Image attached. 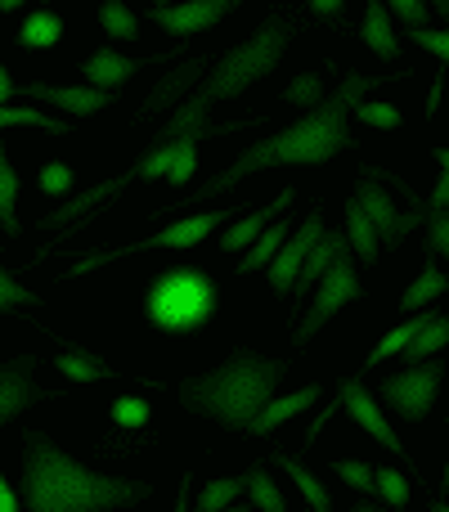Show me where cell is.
Returning a JSON list of instances; mask_svg holds the SVG:
<instances>
[{"label":"cell","instance_id":"f6af8a7d","mask_svg":"<svg viewBox=\"0 0 449 512\" xmlns=\"http://www.w3.org/2000/svg\"><path fill=\"white\" fill-rule=\"evenodd\" d=\"M310 9H315L319 18H337V14H342V9H346V5H342V0H315V5H310Z\"/></svg>","mask_w":449,"mask_h":512},{"label":"cell","instance_id":"8fae6325","mask_svg":"<svg viewBox=\"0 0 449 512\" xmlns=\"http://www.w3.org/2000/svg\"><path fill=\"white\" fill-rule=\"evenodd\" d=\"M32 369H36V355H18V360H9L5 369H0V427H5L9 418H18L23 409L50 400V391L32 382Z\"/></svg>","mask_w":449,"mask_h":512},{"label":"cell","instance_id":"277c9868","mask_svg":"<svg viewBox=\"0 0 449 512\" xmlns=\"http://www.w3.org/2000/svg\"><path fill=\"white\" fill-rule=\"evenodd\" d=\"M283 373H288L283 360H270V355H256L247 346H238L221 369L180 382V400H185L189 414L216 418L229 432H243L265 409V400H274V387H279Z\"/></svg>","mask_w":449,"mask_h":512},{"label":"cell","instance_id":"cb8c5ba5","mask_svg":"<svg viewBox=\"0 0 449 512\" xmlns=\"http://www.w3.org/2000/svg\"><path fill=\"white\" fill-rule=\"evenodd\" d=\"M436 315H441V310H423V315H414V319H409V324L391 328V333L382 337V342H378V346H373V351H369V369H378V364L387 360V355H400V351H405V346L414 342V333H423V328L432 324Z\"/></svg>","mask_w":449,"mask_h":512},{"label":"cell","instance_id":"9c48e42d","mask_svg":"<svg viewBox=\"0 0 449 512\" xmlns=\"http://www.w3.org/2000/svg\"><path fill=\"white\" fill-rule=\"evenodd\" d=\"M351 203L360 207L364 221L373 225V234H378V248H382V243H387V248H396L405 234H414L418 225L427 221L423 207H414V212H396V203L387 198V189H378L373 180H360V189H355Z\"/></svg>","mask_w":449,"mask_h":512},{"label":"cell","instance_id":"6da1fadb","mask_svg":"<svg viewBox=\"0 0 449 512\" xmlns=\"http://www.w3.org/2000/svg\"><path fill=\"white\" fill-rule=\"evenodd\" d=\"M387 81L391 77H360V72H346L342 86H337L333 95L319 99L306 117H297L292 126L274 131L270 140L243 149L225 171L207 176L203 189L185 194L180 203H171V207H158L153 216H171V212H185V207H203L207 198L229 194V189H238V180L256 176V171H270V167H315V162H333L337 153H360V144H355V135H351V108L360 104V99H369L378 86H387Z\"/></svg>","mask_w":449,"mask_h":512},{"label":"cell","instance_id":"b9f144b4","mask_svg":"<svg viewBox=\"0 0 449 512\" xmlns=\"http://www.w3.org/2000/svg\"><path fill=\"white\" fill-rule=\"evenodd\" d=\"M387 18H400V23L414 32V27L427 23V5H423V0H391V5H387Z\"/></svg>","mask_w":449,"mask_h":512},{"label":"cell","instance_id":"7bdbcfd3","mask_svg":"<svg viewBox=\"0 0 449 512\" xmlns=\"http://www.w3.org/2000/svg\"><path fill=\"white\" fill-rule=\"evenodd\" d=\"M409 41L423 45V50L436 54V59H449V36H445V32H427V27H414V32H409Z\"/></svg>","mask_w":449,"mask_h":512},{"label":"cell","instance_id":"3957f363","mask_svg":"<svg viewBox=\"0 0 449 512\" xmlns=\"http://www.w3.org/2000/svg\"><path fill=\"white\" fill-rule=\"evenodd\" d=\"M288 41H292V23H288V18H279V14L265 18V23L256 27L252 41L234 45V50H229L212 72H207V81H198L194 95H189L185 104L171 108V122L153 135V144L180 140V135H189V131H207V126H212V122H207V108L221 104V99L243 95L252 81H261L270 68H279Z\"/></svg>","mask_w":449,"mask_h":512},{"label":"cell","instance_id":"e0dca14e","mask_svg":"<svg viewBox=\"0 0 449 512\" xmlns=\"http://www.w3.org/2000/svg\"><path fill=\"white\" fill-rule=\"evenodd\" d=\"M140 68H144V59H126V54H117V50H99V54H90V59L81 63V72H86L90 86L108 90V95H113L122 81H131Z\"/></svg>","mask_w":449,"mask_h":512},{"label":"cell","instance_id":"7402d4cb","mask_svg":"<svg viewBox=\"0 0 449 512\" xmlns=\"http://www.w3.org/2000/svg\"><path fill=\"white\" fill-rule=\"evenodd\" d=\"M292 225H297V221H283V216H279V225H265V230H261V239H256L252 248L243 252V261H238V270H243V274H247V270H265V265L274 261V252L283 248V239H288V234H292Z\"/></svg>","mask_w":449,"mask_h":512},{"label":"cell","instance_id":"7a4b0ae2","mask_svg":"<svg viewBox=\"0 0 449 512\" xmlns=\"http://www.w3.org/2000/svg\"><path fill=\"white\" fill-rule=\"evenodd\" d=\"M23 499L27 512H108L140 504L153 495L144 481H122L104 477V472L81 468L77 459L59 450L45 432L23 436Z\"/></svg>","mask_w":449,"mask_h":512},{"label":"cell","instance_id":"74e56055","mask_svg":"<svg viewBox=\"0 0 449 512\" xmlns=\"http://www.w3.org/2000/svg\"><path fill=\"white\" fill-rule=\"evenodd\" d=\"M283 99H288V104H297V108H306V113H310V108H315L319 99H324V81H319L315 72H306V77L292 81L288 95H283Z\"/></svg>","mask_w":449,"mask_h":512},{"label":"cell","instance_id":"8992f818","mask_svg":"<svg viewBox=\"0 0 449 512\" xmlns=\"http://www.w3.org/2000/svg\"><path fill=\"white\" fill-rule=\"evenodd\" d=\"M229 216H234V207H216V212H198V216H185V221L167 225V230L149 234V239H135V243H126V248L90 252L86 261H77V265H72L68 274H72V279H81V274L99 270V265H113V261H122V256H135V252H158V248H194V243H203L207 234L216 230V225H225Z\"/></svg>","mask_w":449,"mask_h":512},{"label":"cell","instance_id":"f35d334b","mask_svg":"<svg viewBox=\"0 0 449 512\" xmlns=\"http://www.w3.org/2000/svg\"><path fill=\"white\" fill-rule=\"evenodd\" d=\"M113 423L117 427H144V423H149V405H144V400H135V396L113 400Z\"/></svg>","mask_w":449,"mask_h":512},{"label":"cell","instance_id":"d6a6232c","mask_svg":"<svg viewBox=\"0 0 449 512\" xmlns=\"http://www.w3.org/2000/svg\"><path fill=\"white\" fill-rule=\"evenodd\" d=\"M99 23H104V32L113 36V41H135V36H140V23H135V14L122 0H104V5H99Z\"/></svg>","mask_w":449,"mask_h":512},{"label":"cell","instance_id":"4dcf8cb0","mask_svg":"<svg viewBox=\"0 0 449 512\" xmlns=\"http://www.w3.org/2000/svg\"><path fill=\"white\" fill-rule=\"evenodd\" d=\"M445 288H449V279H445L441 270H436V265H427V270L418 274L414 283H409V292H405V297H400V306H405L409 315H418V310H423L432 297H441Z\"/></svg>","mask_w":449,"mask_h":512},{"label":"cell","instance_id":"7c38bea8","mask_svg":"<svg viewBox=\"0 0 449 512\" xmlns=\"http://www.w3.org/2000/svg\"><path fill=\"white\" fill-rule=\"evenodd\" d=\"M342 405H346V414L355 418V423L364 427V432L373 436V441L382 445V450H391V454H400V459L409 463V454H405V441H400L396 432H391V423H387V414H382V405L364 391V382H346L342 387Z\"/></svg>","mask_w":449,"mask_h":512},{"label":"cell","instance_id":"c3c4849f","mask_svg":"<svg viewBox=\"0 0 449 512\" xmlns=\"http://www.w3.org/2000/svg\"><path fill=\"white\" fill-rule=\"evenodd\" d=\"M351 512H387V508H373V504H355Z\"/></svg>","mask_w":449,"mask_h":512},{"label":"cell","instance_id":"5b68a950","mask_svg":"<svg viewBox=\"0 0 449 512\" xmlns=\"http://www.w3.org/2000/svg\"><path fill=\"white\" fill-rule=\"evenodd\" d=\"M144 315L162 333H198L216 315V279L198 265H171L144 292Z\"/></svg>","mask_w":449,"mask_h":512},{"label":"cell","instance_id":"ee69618b","mask_svg":"<svg viewBox=\"0 0 449 512\" xmlns=\"http://www.w3.org/2000/svg\"><path fill=\"white\" fill-rule=\"evenodd\" d=\"M0 512H23V508H18V495H14V490H9L5 472H0Z\"/></svg>","mask_w":449,"mask_h":512},{"label":"cell","instance_id":"bcb514c9","mask_svg":"<svg viewBox=\"0 0 449 512\" xmlns=\"http://www.w3.org/2000/svg\"><path fill=\"white\" fill-rule=\"evenodd\" d=\"M189 495H194V477H180V499H176V512H189Z\"/></svg>","mask_w":449,"mask_h":512},{"label":"cell","instance_id":"1f68e13d","mask_svg":"<svg viewBox=\"0 0 449 512\" xmlns=\"http://www.w3.org/2000/svg\"><path fill=\"white\" fill-rule=\"evenodd\" d=\"M5 126H36V131H50V135H63V131H72L63 117H45L41 108H0V131Z\"/></svg>","mask_w":449,"mask_h":512},{"label":"cell","instance_id":"5bb4252c","mask_svg":"<svg viewBox=\"0 0 449 512\" xmlns=\"http://www.w3.org/2000/svg\"><path fill=\"white\" fill-rule=\"evenodd\" d=\"M14 95L23 99H41V104H54L72 117H90L99 108L113 104L108 90H95V86H45V81H27V86H14Z\"/></svg>","mask_w":449,"mask_h":512},{"label":"cell","instance_id":"4316f807","mask_svg":"<svg viewBox=\"0 0 449 512\" xmlns=\"http://www.w3.org/2000/svg\"><path fill=\"white\" fill-rule=\"evenodd\" d=\"M445 342H449V319H445V315H436L432 324L423 328V333H414V342H409L400 355H405V364H409V369H418V364H423L427 355H436V351H441Z\"/></svg>","mask_w":449,"mask_h":512},{"label":"cell","instance_id":"52a82bcc","mask_svg":"<svg viewBox=\"0 0 449 512\" xmlns=\"http://www.w3.org/2000/svg\"><path fill=\"white\" fill-rule=\"evenodd\" d=\"M310 292H315V301H310V310L301 315L297 333H292L297 342H310V337H315L319 328L337 315V310L351 306V301L360 297V274H355V265H351V252H337L333 265L324 270V279H319Z\"/></svg>","mask_w":449,"mask_h":512},{"label":"cell","instance_id":"d590c367","mask_svg":"<svg viewBox=\"0 0 449 512\" xmlns=\"http://www.w3.org/2000/svg\"><path fill=\"white\" fill-rule=\"evenodd\" d=\"M373 490H378V495L387 499L391 508H405V504H409V481L400 477L396 468H382V472H373Z\"/></svg>","mask_w":449,"mask_h":512},{"label":"cell","instance_id":"484cf974","mask_svg":"<svg viewBox=\"0 0 449 512\" xmlns=\"http://www.w3.org/2000/svg\"><path fill=\"white\" fill-rule=\"evenodd\" d=\"M14 207H18V171H14V162H9V149L0 144V225H5V234L23 230Z\"/></svg>","mask_w":449,"mask_h":512},{"label":"cell","instance_id":"8d00e7d4","mask_svg":"<svg viewBox=\"0 0 449 512\" xmlns=\"http://www.w3.org/2000/svg\"><path fill=\"white\" fill-rule=\"evenodd\" d=\"M351 117H360V122H369V126H382V131H396L400 126V108L373 104V99H360V104L351 108Z\"/></svg>","mask_w":449,"mask_h":512},{"label":"cell","instance_id":"836d02e7","mask_svg":"<svg viewBox=\"0 0 449 512\" xmlns=\"http://www.w3.org/2000/svg\"><path fill=\"white\" fill-rule=\"evenodd\" d=\"M243 495V477H225V481H207L198 495V512H221Z\"/></svg>","mask_w":449,"mask_h":512},{"label":"cell","instance_id":"60d3db41","mask_svg":"<svg viewBox=\"0 0 449 512\" xmlns=\"http://www.w3.org/2000/svg\"><path fill=\"white\" fill-rule=\"evenodd\" d=\"M333 472L346 481V486H355V490H373V468H369V463L337 459V463H333Z\"/></svg>","mask_w":449,"mask_h":512},{"label":"cell","instance_id":"681fc988","mask_svg":"<svg viewBox=\"0 0 449 512\" xmlns=\"http://www.w3.org/2000/svg\"><path fill=\"white\" fill-rule=\"evenodd\" d=\"M221 512H247V508H234V504H229V508H221Z\"/></svg>","mask_w":449,"mask_h":512},{"label":"cell","instance_id":"ffe728a7","mask_svg":"<svg viewBox=\"0 0 449 512\" xmlns=\"http://www.w3.org/2000/svg\"><path fill=\"white\" fill-rule=\"evenodd\" d=\"M203 72H207V63H203V59H189L185 68H176L171 77H162V81H158V90H153V95L144 99V117L167 113V108L176 104V99L185 95V90H194V81L203 77Z\"/></svg>","mask_w":449,"mask_h":512},{"label":"cell","instance_id":"ab89813d","mask_svg":"<svg viewBox=\"0 0 449 512\" xmlns=\"http://www.w3.org/2000/svg\"><path fill=\"white\" fill-rule=\"evenodd\" d=\"M41 189H45V194H54V198H68L72 171L63 167V162H45V167H41Z\"/></svg>","mask_w":449,"mask_h":512},{"label":"cell","instance_id":"7dc6e473","mask_svg":"<svg viewBox=\"0 0 449 512\" xmlns=\"http://www.w3.org/2000/svg\"><path fill=\"white\" fill-rule=\"evenodd\" d=\"M5 99H14V81H9V72L0 68V108H5Z\"/></svg>","mask_w":449,"mask_h":512},{"label":"cell","instance_id":"603a6c76","mask_svg":"<svg viewBox=\"0 0 449 512\" xmlns=\"http://www.w3.org/2000/svg\"><path fill=\"white\" fill-rule=\"evenodd\" d=\"M274 468H279L283 477L297 481V490H301V499L310 504V512H333V499H328V490L319 486L315 472H306L297 459H288V454H279V459H274Z\"/></svg>","mask_w":449,"mask_h":512},{"label":"cell","instance_id":"9a60e30c","mask_svg":"<svg viewBox=\"0 0 449 512\" xmlns=\"http://www.w3.org/2000/svg\"><path fill=\"white\" fill-rule=\"evenodd\" d=\"M292 198H297V189H279V198L274 203H265V207H256L252 216H243L238 225H229V230L221 234V248L225 252H247L256 239H261V230L274 221V216H283L292 207Z\"/></svg>","mask_w":449,"mask_h":512},{"label":"cell","instance_id":"d6986e66","mask_svg":"<svg viewBox=\"0 0 449 512\" xmlns=\"http://www.w3.org/2000/svg\"><path fill=\"white\" fill-rule=\"evenodd\" d=\"M319 400V391L315 387H301V391H292V396H279V400H265V409L247 423V432H256V436H270L279 423H288V418H297L301 409H310Z\"/></svg>","mask_w":449,"mask_h":512},{"label":"cell","instance_id":"e575fe53","mask_svg":"<svg viewBox=\"0 0 449 512\" xmlns=\"http://www.w3.org/2000/svg\"><path fill=\"white\" fill-rule=\"evenodd\" d=\"M18 306H41V297H36L32 288H23V283L0 265V315H9V310H18Z\"/></svg>","mask_w":449,"mask_h":512},{"label":"cell","instance_id":"ac0fdd59","mask_svg":"<svg viewBox=\"0 0 449 512\" xmlns=\"http://www.w3.org/2000/svg\"><path fill=\"white\" fill-rule=\"evenodd\" d=\"M441 180H436L432 189V207H423L427 212V243H432V256H445L449 252V158L441 153Z\"/></svg>","mask_w":449,"mask_h":512},{"label":"cell","instance_id":"f1b7e54d","mask_svg":"<svg viewBox=\"0 0 449 512\" xmlns=\"http://www.w3.org/2000/svg\"><path fill=\"white\" fill-rule=\"evenodd\" d=\"M346 239H351V248H355V256H360V261H378V234H373V225L364 221V212L355 203H346Z\"/></svg>","mask_w":449,"mask_h":512},{"label":"cell","instance_id":"d4e9b609","mask_svg":"<svg viewBox=\"0 0 449 512\" xmlns=\"http://www.w3.org/2000/svg\"><path fill=\"white\" fill-rule=\"evenodd\" d=\"M59 36H63V18L54 14V9H36V14H27L18 41H23L27 50H50V45H59Z\"/></svg>","mask_w":449,"mask_h":512},{"label":"cell","instance_id":"44dd1931","mask_svg":"<svg viewBox=\"0 0 449 512\" xmlns=\"http://www.w3.org/2000/svg\"><path fill=\"white\" fill-rule=\"evenodd\" d=\"M360 36H364V45H369L378 59H396V54H400L396 27H391L387 5H382V0H369V5H364V27H360Z\"/></svg>","mask_w":449,"mask_h":512},{"label":"cell","instance_id":"4fadbf2b","mask_svg":"<svg viewBox=\"0 0 449 512\" xmlns=\"http://www.w3.org/2000/svg\"><path fill=\"white\" fill-rule=\"evenodd\" d=\"M229 9H238L234 0H185V5H153V23L167 27L171 36H194L203 27L221 23Z\"/></svg>","mask_w":449,"mask_h":512},{"label":"cell","instance_id":"30bf717a","mask_svg":"<svg viewBox=\"0 0 449 512\" xmlns=\"http://www.w3.org/2000/svg\"><path fill=\"white\" fill-rule=\"evenodd\" d=\"M319 234H324V216H319V207H315L306 221H297V230L283 239V248L274 252L270 265H265L274 292H292V283H297V274H301V261H306V252L319 243Z\"/></svg>","mask_w":449,"mask_h":512},{"label":"cell","instance_id":"f546056e","mask_svg":"<svg viewBox=\"0 0 449 512\" xmlns=\"http://www.w3.org/2000/svg\"><path fill=\"white\" fill-rule=\"evenodd\" d=\"M59 373L72 382H104L113 378V369H108L99 355H86V351H63L59 355Z\"/></svg>","mask_w":449,"mask_h":512},{"label":"cell","instance_id":"2e32d148","mask_svg":"<svg viewBox=\"0 0 449 512\" xmlns=\"http://www.w3.org/2000/svg\"><path fill=\"white\" fill-rule=\"evenodd\" d=\"M337 252H346V234H328V230H324V234H319L315 248L306 252V261H301L297 283H292V301H297V306L310 297V288H315V283L324 279V270L333 265V256H337Z\"/></svg>","mask_w":449,"mask_h":512},{"label":"cell","instance_id":"ba28073f","mask_svg":"<svg viewBox=\"0 0 449 512\" xmlns=\"http://www.w3.org/2000/svg\"><path fill=\"white\" fill-rule=\"evenodd\" d=\"M441 382H445V364H423V369L391 373V378L382 382V400H387L400 418L423 423L432 400H436V391H441Z\"/></svg>","mask_w":449,"mask_h":512},{"label":"cell","instance_id":"83f0119b","mask_svg":"<svg viewBox=\"0 0 449 512\" xmlns=\"http://www.w3.org/2000/svg\"><path fill=\"white\" fill-rule=\"evenodd\" d=\"M243 486H247V495H252V504L261 508V512H288V504H283V495H279V486H274V477L265 472V463L247 468Z\"/></svg>","mask_w":449,"mask_h":512}]
</instances>
